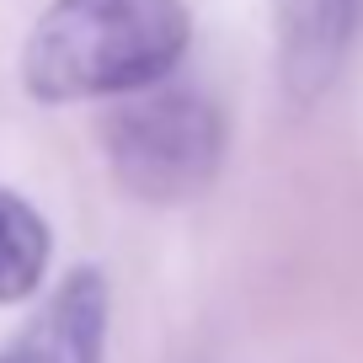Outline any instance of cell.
Masks as SVG:
<instances>
[{"instance_id":"6da1fadb","label":"cell","mask_w":363,"mask_h":363,"mask_svg":"<svg viewBox=\"0 0 363 363\" xmlns=\"http://www.w3.org/2000/svg\"><path fill=\"white\" fill-rule=\"evenodd\" d=\"M193 43L187 0H54L22 43L33 102H96L166 80Z\"/></svg>"},{"instance_id":"7a4b0ae2","label":"cell","mask_w":363,"mask_h":363,"mask_svg":"<svg viewBox=\"0 0 363 363\" xmlns=\"http://www.w3.org/2000/svg\"><path fill=\"white\" fill-rule=\"evenodd\" d=\"M102 155L113 182L139 203H193L225 166V113L214 96L182 80L113 96L102 113Z\"/></svg>"},{"instance_id":"3957f363","label":"cell","mask_w":363,"mask_h":363,"mask_svg":"<svg viewBox=\"0 0 363 363\" xmlns=\"http://www.w3.org/2000/svg\"><path fill=\"white\" fill-rule=\"evenodd\" d=\"M363 33V0H272L278 86L294 107H315L337 86Z\"/></svg>"},{"instance_id":"277c9868","label":"cell","mask_w":363,"mask_h":363,"mask_svg":"<svg viewBox=\"0 0 363 363\" xmlns=\"http://www.w3.org/2000/svg\"><path fill=\"white\" fill-rule=\"evenodd\" d=\"M107 315H113V294L102 267H75L38 305V315L0 347V363H102Z\"/></svg>"},{"instance_id":"5b68a950","label":"cell","mask_w":363,"mask_h":363,"mask_svg":"<svg viewBox=\"0 0 363 363\" xmlns=\"http://www.w3.org/2000/svg\"><path fill=\"white\" fill-rule=\"evenodd\" d=\"M54 257V230L22 193L0 187V305L38 294Z\"/></svg>"}]
</instances>
